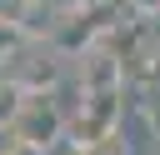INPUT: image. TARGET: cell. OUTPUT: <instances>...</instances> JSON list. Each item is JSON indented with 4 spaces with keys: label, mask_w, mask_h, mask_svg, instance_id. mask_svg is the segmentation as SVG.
Returning a JSON list of instances; mask_svg holds the SVG:
<instances>
[{
    "label": "cell",
    "mask_w": 160,
    "mask_h": 155,
    "mask_svg": "<svg viewBox=\"0 0 160 155\" xmlns=\"http://www.w3.org/2000/svg\"><path fill=\"white\" fill-rule=\"evenodd\" d=\"M20 50H25L20 20H15V15H0V65H5V60H20Z\"/></svg>",
    "instance_id": "3"
},
{
    "label": "cell",
    "mask_w": 160,
    "mask_h": 155,
    "mask_svg": "<svg viewBox=\"0 0 160 155\" xmlns=\"http://www.w3.org/2000/svg\"><path fill=\"white\" fill-rule=\"evenodd\" d=\"M65 130H70V115L55 105V95H25V105H20L10 135H15V145L45 155V150H55V145L65 140Z\"/></svg>",
    "instance_id": "1"
},
{
    "label": "cell",
    "mask_w": 160,
    "mask_h": 155,
    "mask_svg": "<svg viewBox=\"0 0 160 155\" xmlns=\"http://www.w3.org/2000/svg\"><path fill=\"white\" fill-rule=\"evenodd\" d=\"M125 10L140 15V20H155V15H160V0H125Z\"/></svg>",
    "instance_id": "5"
},
{
    "label": "cell",
    "mask_w": 160,
    "mask_h": 155,
    "mask_svg": "<svg viewBox=\"0 0 160 155\" xmlns=\"http://www.w3.org/2000/svg\"><path fill=\"white\" fill-rule=\"evenodd\" d=\"M140 115H145V130L160 140V85H145V100H140Z\"/></svg>",
    "instance_id": "4"
},
{
    "label": "cell",
    "mask_w": 160,
    "mask_h": 155,
    "mask_svg": "<svg viewBox=\"0 0 160 155\" xmlns=\"http://www.w3.org/2000/svg\"><path fill=\"white\" fill-rule=\"evenodd\" d=\"M55 80H60V60L55 55H20L15 60V75H10V85L20 95H50Z\"/></svg>",
    "instance_id": "2"
}]
</instances>
